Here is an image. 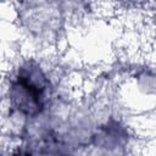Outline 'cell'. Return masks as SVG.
Returning <instances> with one entry per match:
<instances>
[{
	"mask_svg": "<svg viewBox=\"0 0 156 156\" xmlns=\"http://www.w3.org/2000/svg\"><path fill=\"white\" fill-rule=\"evenodd\" d=\"M49 82L35 62L24 63L10 88V101L21 113L34 117L45 106Z\"/></svg>",
	"mask_w": 156,
	"mask_h": 156,
	"instance_id": "obj_1",
	"label": "cell"
}]
</instances>
